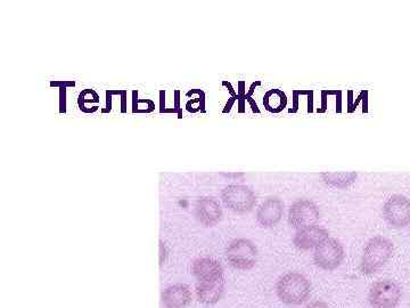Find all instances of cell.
I'll return each instance as SVG.
<instances>
[{"mask_svg": "<svg viewBox=\"0 0 410 308\" xmlns=\"http://www.w3.org/2000/svg\"><path fill=\"white\" fill-rule=\"evenodd\" d=\"M60 89V113H67V87H61Z\"/></svg>", "mask_w": 410, "mask_h": 308, "instance_id": "obj_18", "label": "cell"}, {"mask_svg": "<svg viewBox=\"0 0 410 308\" xmlns=\"http://www.w3.org/2000/svg\"><path fill=\"white\" fill-rule=\"evenodd\" d=\"M320 177L327 187L337 190H346L356 183L358 175L354 171L349 173H326L320 174Z\"/></svg>", "mask_w": 410, "mask_h": 308, "instance_id": "obj_15", "label": "cell"}, {"mask_svg": "<svg viewBox=\"0 0 410 308\" xmlns=\"http://www.w3.org/2000/svg\"><path fill=\"white\" fill-rule=\"evenodd\" d=\"M330 237V233L326 228L313 225V226L306 227L302 230L296 232L293 237V244L299 250L308 251L311 249H316L323 241Z\"/></svg>", "mask_w": 410, "mask_h": 308, "instance_id": "obj_11", "label": "cell"}, {"mask_svg": "<svg viewBox=\"0 0 410 308\" xmlns=\"http://www.w3.org/2000/svg\"><path fill=\"white\" fill-rule=\"evenodd\" d=\"M111 91L113 95L121 96V112L122 113H125L127 112V95H128V92L125 89H122V91L111 89Z\"/></svg>", "mask_w": 410, "mask_h": 308, "instance_id": "obj_19", "label": "cell"}, {"mask_svg": "<svg viewBox=\"0 0 410 308\" xmlns=\"http://www.w3.org/2000/svg\"><path fill=\"white\" fill-rule=\"evenodd\" d=\"M176 113L178 115V118H182V108H180V91L176 89L175 91V105H173Z\"/></svg>", "mask_w": 410, "mask_h": 308, "instance_id": "obj_22", "label": "cell"}, {"mask_svg": "<svg viewBox=\"0 0 410 308\" xmlns=\"http://www.w3.org/2000/svg\"><path fill=\"white\" fill-rule=\"evenodd\" d=\"M401 297L400 287L392 280L375 282L368 292V302L373 308H397Z\"/></svg>", "mask_w": 410, "mask_h": 308, "instance_id": "obj_6", "label": "cell"}, {"mask_svg": "<svg viewBox=\"0 0 410 308\" xmlns=\"http://www.w3.org/2000/svg\"><path fill=\"white\" fill-rule=\"evenodd\" d=\"M284 216V202L279 198L269 197L256 210V223L263 228H272Z\"/></svg>", "mask_w": 410, "mask_h": 308, "instance_id": "obj_9", "label": "cell"}, {"mask_svg": "<svg viewBox=\"0 0 410 308\" xmlns=\"http://www.w3.org/2000/svg\"><path fill=\"white\" fill-rule=\"evenodd\" d=\"M160 113H176L175 108H165V91H160Z\"/></svg>", "mask_w": 410, "mask_h": 308, "instance_id": "obj_20", "label": "cell"}, {"mask_svg": "<svg viewBox=\"0 0 410 308\" xmlns=\"http://www.w3.org/2000/svg\"><path fill=\"white\" fill-rule=\"evenodd\" d=\"M226 258L236 270L249 271L258 261V248L248 239H235L226 248Z\"/></svg>", "mask_w": 410, "mask_h": 308, "instance_id": "obj_3", "label": "cell"}, {"mask_svg": "<svg viewBox=\"0 0 410 308\" xmlns=\"http://www.w3.org/2000/svg\"><path fill=\"white\" fill-rule=\"evenodd\" d=\"M196 296L204 305H215L221 299L225 292V279L213 282H197Z\"/></svg>", "mask_w": 410, "mask_h": 308, "instance_id": "obj_14", "label": "cell"}, {"mask_svg": "<svg viewBox=\"0 0 410 308\" xmlns=\"http://www.w3.org/2000/svg\"><path fill=\"white\" fill-rule=\"evenodd\" d=\"M308 96H309V99H308V112H313V91H309V92H308Z\"/></svg>", "mask_w": 410, "mask_h": 308, "instance_id": "obj_26", "label": "cell"}, {"mask_svg": "<svg viewBox=\"0 0 410 308\" xmlns=\"http://www.w3.org/2000/svg\"><path fill=\"white\" fill-rule=\"evenodd\" d=\"M138 112V91H132V113Z\"/></svg>", "mask_w": 410, "mask_h": 308, "instance_id": "obj_25", "label": "cell"}, {"mask_svg": "<svg viewBox=\"0 0 410 308\" xmlns=\"http://www.w3.org/2000/svg\"><path fill=\"white\" fill-rule=\"evenodd\" d=\"M276 294L285 305H302L311 295V283L301 273L287 272L277 280Z\"/></svg>", "mask_w": 410, "mask_h": 308, "instance_id": "obj_1", "label": "cell"}, {"mask_svg": "<svg viewBox=\"0 0 410 308\" xmlns=\"http://www.w3.org/2000/svg\"><path fill=\"white\" fill-rule=\"evenodd\" d=\"M304 308H330V306L323 300H315V302L309 303Z\"/></svg>", "mask_w": 410, "mask_h": 308, "instance_id": "obj_24", "label": "cell"}, {"mask_svg": "<svg viewBox=\"0 0 410 308\" xmlns=\"http://www.w3.org/2000/svg\"><path fill=\"white\" fill-rule=\"evenodd\" d=\"M263 105L270 113H279L287 106V96L280 89H269L263 96Z\"/></svg>", "mask_w": 410, "mask_h": 308, "instance_id": "obj_16", "label": "cell"}, {"mask_svg": "<svg viewBox=\"0 0 410 308\" xmlns=\"http://www.w3.org/2000/svg\"><path fill=\"white\" fill-rule=\"evenodd\" d=\"M112 97H113V94H112V91H106V105H105L104 108H101V113H110L112 110Z\"/></svg>", "mask_w": 410, "mask_h": 308, "instance_id": "obj_23", "label": "cell"}, {"mask_svg": "<svg viewBox=\"0 0 410 308\" xmlns=\"http://www.w3.org/2000/svg\"><path fill=\"white\" fill-rule=\"evenodd\" d=\"M99 95H96L93 97V99H87L86 95H84V92L80 93V95H79V99H77V105H79V108H80V111L87 112V104L88 103H96L98 104L99 103Z\"/></svg>", "mask_w": 410, "mask_h": 308, "instance_id": "obj_17", "label": "cell"}, {"mask_svg": "<svg viewBox=\"0 0 410 308\" xmlns=\"http://www.w3.org/2000/svg\"><path fill=\"white\" fill-rule=\"evenodd\" d=\"M161 300L165 308H186L192 302V292L185 283H175L163 289Z\"/></svg>", "mask_w": 410, "mask_h": 308, "instance_id": "obj_13", "label": "cell"}, {"mask_svg": "<svg viewBox=\"0 0 410 308\" xmlns=\"http://www.w3.org/2000/svg\"><path fill=\"white\" fill-rule=\"evenodd\" d=\"M383 217L391 227L401 230L410 225V200L401 194L391 196L383 206Z\"/></svg>", "mask_w": 410, "mask_h": 308, "instance_id": "obj_8", "label": "cell"}, {"mask_svg": "<svg viewBox=\"0 0 410 308\" xmlns=\"http://www.w3.org/2000/svg\"><path fill=\"white\" fill-rule=\"evenodd\" d=\"M51 87H75V82L74 80H56V82H51Z\"/></svg>", "mask_w": 410, "mask_h": 308, "instance_id": "obj_21", "label": "cell"}, {"mask_svg": "<svg viewBox=\"0 0 410 308\" xmlns=\"http://www.w3.org/2000/svg\"><path fill=\"white\" fill-rule=\"evenodd\" d=\"M196 218L206 227H212L222 220L221 204L215 198H200L195 206Z\"/></svg>", "mask_w": 410, "mask_h": 308, "instance_id": "obj_12", "label": "cell"}, {"mask_svg": "<svg viewBox=\"0 0 410 308\" xmlns=\"http://www.w3.org/2000/svg\"><path fill=\"white\" fill-rule=\"evenodd\" d=\"M221 200L234 213H246L256 206V196L249 187L232 184L222 190Z\"/></svg>", "mask_w": 410, "mask_h": 308, "instance_id": "obj_5", "label": "cell"}, {"mask_svg": "<svg viewBox=\"0 0 410 308\" xmlns=\"http://www.w3.org/2000/svg\"><path fill=\"white\" fill-rule=\"evenodd\" d=\"M289 224L296 230L317 225L319 222V208L313 201L299 199L294 201L289 210Z\"/></svg>", "mask_w": 410, "mask_h": 308, "instance_id": "obj_7", "label": "cell"}, {"mask_svg": "<svg viewBox=\"0 0 410 308\" xmlns=\"http://www.w3.org/2000/svg\"><path fill=\"white\" fill-rule=\"evenodd\" d=\"M160 252H161V254H160V263L163 264V261H165V250L163 251V244H162V242L161 246H160Z\"/></svg>", "mask_w": 410, "mask_h": 308, "instance_id": "obj_27", "label": "cell"}, {"mask_svg": "<svg viewBox=\"0 0 410 308\" xmlns=\"http://www.w3.org/2000/svg\"><path fill=\"white\" fill-rule=\"evenodd\" d=\"M192 274L197 282H213L224 279V268L221 263L215 258L201 257L193 261Z\"/></svg>", "mask_w": 410, "mask_h": 308, "instance_id": "obj_10", "label": "cell"}, {"mask_svg": "<svg viewBox=\"0 0 410 308\" xmlns=\"http://www.w3.org/2000/svg\"><path fill=\"white\" fill-rule=\"evenodd\" d=\"M392 241L382 235L372 237L363 248L360 261V272L363 275H373L381 271L394 256Z\"/></svg>", "mask_w": 410, "mask_h": 308, "instance_id": "obj_2", "label": "cell"}, {"mask_svg": "<svg viewBox=\"0 0 410 308\" xmlns=\"http://www.w3.org/2000/svg\"><path fill=\"white\" fill-rule=\"evenodd\" d=\"M346 257L344 247L340 241L328 237L323 241L313 252V263L324 271H335L342 265Z\"/></svg>", "mask_w": 410, "mask_h": 308, "instance_id": "obj_4", "label": "cell"}]
</instances>
